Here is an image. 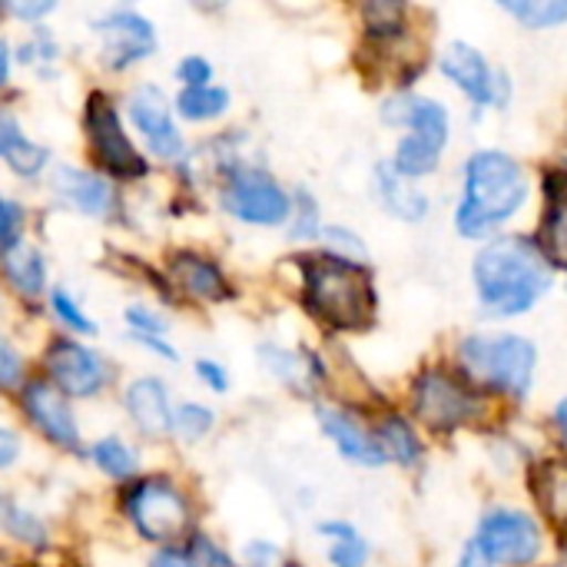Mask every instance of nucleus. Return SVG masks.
Wrapping results in <instances>:
<instances>
[{"label": "nucleus", "mask_w": 567, "mask_h": 567, "mask_svg": "<svg viewBox=\"0 0 567 567\" xmlns=\"http://www.w3.org/2000/svg\"><path fill=\"white\" fill-rule=\"evenodd\" d=\"M7 528H10L17 538H23V542H43V528H40L30 515H23V512L7 508Z\"/></svg>", "instance_id": "obj_40"}, {"label": "nucleus", "mask_w": 567, "mask_h": 567, "mask_svg": "<svg viewBox=\"0 0 567 567\" xmlns=\"http://www.w3.org/2000/svg\"><path fill=\"white\" fill-rule=\"evenodd\" d=\"M442 73H445L462 93H468V96H472L475 103H482V106L502 100V96H498V86H505V76H495V70L488 66V60H485L475 47H468V43H452V47L442 53Z\"/></svg>", "instance_id": "obj_13"}, {"label": "nucleus", "mask_w": 567, "mask_h": 567, "mask_svg": "<svg viewBox=\"0 0 567 567\" xmlns=\"http://www.w3.org/2000/svg\"><path fill=\"white\" fill-rule=\"evenodd\" d=\"M126 412L146 435H166L173 429V409L159 379H136L126 389Z\"/></svg>", "instance_id": "obj_18"}, {"label": "nucleus", "mask_w": 567, "mask_h": 567, "mask_svg": "<svg viewBox=\"0 0 567 567\" xmlns=\"http://www.w3.org/2000/svg\"><path fill=\"white\" fill-rule=\"evenodd\" d=\"M458 359L472 379L512 395H525L535 379L538 352L522 336H472L458 346Z\"/></svg>", "instance_id": "obj_4"}, {"label": "nucleus", "mask_w": 567, "mask_h": 567, "mask_svg": "<svg viewBox=\"0 0 567 567\" xmlns=\"http://www.w3.org/2000/svg\"><path fill=\"white\" fill-rule=\"evenodd\" d=\"M86 133L93 143V153L100 156V163L123 179H136L146 173V159L136 153V146L130 143V136L123 133V123L113 110V103L100 93L90 96L86 103Z\"/></svg>", "instance_id": "obj_9"}, {"label": "nucleus", "mask_w": 567, "mask_h": 567, "mask_svg": "<svg viewBox=\"0 0 567 567\" xmlns=\"http://www.w3.org/2000/svg\"><path fill=\"white\" fill-rule=\"evenodd\" d=\"M3 272L10 279V286L23 296H37L43 292V282H47V266H43V256L33 249V246H13L3 252Z\"/></svg>", "instance_id": "obj_22"}, {"label": "nucleus", "mask_w": 567, "mask_h": 567, "mask_svg": "<svg viewBox=\"0 0 567 567\" xmlns=\"http://www.w3.org/2000/svg\"><path fill=\"white\" fill-rule=\"evenodd\" d=\"M20 379H23V362H20L17 349L0 332V389H13V385H20Z\"/></svg>", "instance_id": "obj_37"}, {"label": "nucleus", "mask_w": 567, "mask_h": 567, "mask_svg": "<svg viewBox=\"0 0 567 567\" xmlns=\"http://www.w3.org/2000/svg\"><path fill=\"white\" fill-rule=\"evenodd\" d=\"M538 498L567 532V462H548L538 472Z\"/></svg>", "instance_id": "obj_26"}, {"label": "nucleus", "mask_w": 567, "mask_h": 567, "mask_svg": "<svg viewBox=\"0 0 567 567\" xmlns=\"http://www.w3.org/2000/svg\"><path fill=\"white\" fill-rule=\"evenodd\" d=\"M7 73H10V53H7V43L0 40V83L7 80Z\"/></svg>", "instance_id": "obj_49"}, {"label": "nucleus", "mask_w": 567, "mask_h": 567, "mask_svg": "<svg viewBox=\"0 0 567 567\" xmlns=\"http://www.w3.org/2000/svg\"><path fill=\"white\" fill-rule=\"evenodd\" d=\"M53 186L70 206H76L86 216L113 213V189L96 173H86V169H76V166H60L53 173Z\"/></svg>", "instance_id": "obj_17"}, {"label": "nucleus", "mask_w": 567, "mask_h": 567, "mask_svg": "<svg viewBox=\"0 0 567 567\" xmlns=\"http://www.w3.org/2000/svg\"><path fill=\"white\" fill-rule=\"evenodd\" d=\"M319 422H322V432L339 445V452L349 462H359V465H369V468H379V465L389 462L382 442L372 432H365V425H359L349 412L319 409Z\"/></svg>", "instance_id": "obj_16"}, {"label": "nucleus", "mask_w": 567, "mask_h": 567, "mask_svg": "<svg viewBox=\"0 0 567 567\" xmlns=\"http://www.w3.org/2000/svg\"><path fill=\"white\" fill-rule=\"evenodd\" d=\"M316 229H319V206L306 189H299L292 216H289V233H292V239H309V236H316Z\"/></svg>", "instance_id": "obj_32"}, {"label": "nucleus", "mask_w": 567, "mask_h": 567, "mask_svg": "<svg viewBox=\"0 0 567 567\" xmlns=\"http://www.w3.org/2000/svg\"><path fill=\"white\" fill-rule=\"evenodd\" d=\"M412 395H415V412H419V419H422L429 429H439V432L462 429V425H468L472 419H478V412H482L478 395L468 392L458 379H452V375L442 372V369L422 372Z\"/></svg>", "instance_id": "obj_7"}, {"label": "nucleus", "mask_w": 567, "mask_h": 567, "mask_svg": "<svg viewBox=\"0 0 567 567\" xmlns=\"http://www.w3.org/2000/svg\"><path fill=\"white\" fill-rule=\"evenodd\" d=\"M20 233H23V209L0 196V249L7 252L20 246Z\"/></svg>", "instance_id": "obj_35"}, {"label": "nucleus", "mask_w": 567, "mask_h": 567, "mask_svg": "<svg viewBox=\"0 0 567 567\" xmlns=\"http://www.w3.org/2000/svg\"><path fill=\"white\" fill-rule=\"evenodd\" d=\"M482 551L502 565H532L542 555V528L525 512L498 508L482 518L478 538Z\"/></svg>", "instance_id": "obj_8"}, {"label": "nucleus", "mask_w": 567, "mask_h": 567, "mask_svg": "<svg viewBox=\"0 0 567 567\" xmlns=\"http://www.w3.org/2000/svg\"><path fill=\"white\" fill-rule=\"evenodd\" d=\"M326 243H329L332 256H342V259H349V262H355V259L362 262V259H365L362 239H359L355 233L342 229V226H329V229H326Z\"/></svg>", "instance_id": "obj_36"}, {"label": "nucleus", "mask_w": 567, "mask_h": 567, "mask_svg": "<svg viewBox=\"0 0 567 567\" xmlns=\"http://www.w3.org/2000/svg\"><path fill=\"white\" fill-rule=\"evenodd\" d=\"M382 116L389 123H399V126H409L412 136L432 143L435 150H442L449 143V113L442 103L435 100H425V96H395L382 106Z\"/></svg>", "instance_id": "obj_15"}, {"label": "nucleus", "mask_w": 567, "mask_h": 567, "mask_svg": "<svg viewBox=\"0 0 567 567\" xmlns=\"http://www.w3.org/2000/svg\"><path fill=\"white\" fill-rule=\"evenodd\" d=\"M0 515H7V508H3V505H0Z\"/></svg>", "instance_id": "obj_51"}, {"label": "nucleus", "mask_w": 567, "mask_h": 567, "mask_svg": "<svg viewBox=\"0 0 567 567\" xmlns=\"http://www.w3.org/2000/svg\"><path fill=\"white\" fill-rule=\"evenodd\" d=\"M47 159H50V150H43V146L30 143V140H23V143L7 156L10 169H13V173H20V176H33V173H40V169L47 166Z\"/></svg>", "instance_id": "obj_33"}, {"label": "nucleus", "mask_w": 567, "mask_h": 567, "mask_svg": "<svg viewBox=\"0 0 567 567\" xmlns=\"http://www.w3.org/2000/svg\"><path fill=\"white\" fill-rule=\"evenodd\" d=\"M502 7L532 30L558 27L567 20V0H515V3H502Z\"/></svg>", "instance_id": "obj_29"}, {"label": "nucleus", "mask_w": 567, "mask_h": 567, "mask_svg": "<svg viewBox=\"0 0 567 567\" xmlns=\"http://www.w3.org/2000/svg\"><path fill=\"white\" fill-rule=\"evenodd\" d=\"M319 532H322L326 538H332V542H336V545H332V551H329L332 565L336 567H365L369 548H365V542H362V535H359L355 528L332 522V525H322Z\"/></svg>", "instance_id": "obj_28"}, {"label": "nucleus", "mask_w": 567, "mask_h": 567, "mask_svg": "<svg viewBox=\"0 0 567 567\" xmlns=\"http://www.w3.org/2000/svg\"><path fill=\"white\" fill-rule=\"evenodd\" d=\"M27 136L20 133V126H17V120L13 116H7V113H0V156L7 159L20 143H23Z\"/></svg>", "instance_id": "obj_41"}, {"label": "nucleus", "mask_w": 567, "mask_h": 567, "mask_svg": "<svg viewBox=\"0 0 567 567\" xmlns=\"http://www.w3.org/2000/svg\"><path fill=\"white\" fill-rule=\"evenodd\" d=\"M555 422H558V429L567 435V399L558 405V412H555Z\"/></svg>", "instance_id": "obj_50"}, {"label": "nucleus", "mask_w": 567, "mask_h": 567, "mask_svg": "<svg viewBox=\"0 0 567 567\" xmlns=\"http://www.w3.org/2000/svg\"><path fill=\"white\" fill-rule=\"evenodd\" d=\"M528 196V179L518 159L502 150H482L465 166V199L458 203V233L478 239L508 223Z\"/></svg>", "instance_id": "obj_2"}, {"label": "nucleus", "mask_w": 567, "mask_h": 567, "mask_svg": "<svg viewBox=\"0 0 567 567\" xmlns=\"http://www.w3.org/2000/svg\"><path fill=\"white\" fill-rule=\"evenodd\" d=\"M196 372H199V379L213 389V392H226L229 389V379H226V372H223V365H216V362H196Z\"/></svg>", "instance_id": "obj_42"}, {"label": "nucleus", "mask_w": 567, "mask_h": 567, "mask_svg": "<svg viewBox=\"0 0 567 567\" xmlns=\"http://www.w3.org/2000/svg\"><path fill=\"white\" fill-rule=\"evenodd\" d=\"M229 106V93L223 86H186L176 96V110L186 120H216Z\"/></svg>", "instance_id": "obj_24"}, {"label": "nucleus", "mask_w": 567, "mask_h": 567, "mask_svg": "<svg viewBox=\"0 0 567 567\" xmlns=\"http://www.w3.org/2000/svg\"><path fill=\"white\" fill-rule=\"evenodd\" d=\"M10 10H13L17 17H23V20H37V17H43V13L53 10V0H40V3H10Z\"/></svg>", "instance_id": "obj_47"}, {"label": "nucleus", "mask_w": 567, "mask_h": 567, "mask_svg": "<svg viewBox=\"0 0 567 567\" xmlns=\"http://www.w3.org/2000/svg\"><path fill=\"white\" fill-rule=\"evenodd\" d=\"M173 272H176L179 286L186 292H193L196 299H226L229 296V282L219 272V266L196 252H179L173 259Z\"/></svg>", "instance_id": "obj_21"}, {"label": "nucleus", "mask_w": 567, "mask_h": 567, "mask_svg": "<svg viewBox=\"0 0 567 567\" xmlns=\"http://www.w3.org/2000/svg\"><path fill=\"white\" fill-rule=\"evenodd\" d=\"M126 515L133 528L150 542H166L183 535L189 525V505L176 485L166 478H146L126 495Z\"/></svg>", "instance_id": "obj_5"}, {"label": "nucleus", "mask_w": 567, "mask_h": 567, "mask_svg": "<svg viewBox=\"0 0 567 567\" xmlns=\"http://www.w3.org/2000/svg\"><path fill=\"white\" fill-rule=\"evenodd\" d=\"M150 567H199L186 551H179V548H163V551H156L153 555V565Z\"/></svg>", "instance_id": "obj_43"}, {"label": "nucleus", "mask_w": 567, "mask_h": 567, "mask_svg": "<svg viewBox=\"0 0 567 567\" xmlns=\"http://www.w3.org/2000/svg\"><path fill=\"white\" fill-rule=\"evenodd\" d=\"M96 33L103 37V60L110 66H130L136 60H146L156 50V30L146 17L133 10H113L96 23Z\"/></svg>", "instance_id": "obj_11"}, {"label": "nucleus", "mask_w": 567, "mask_h": 567, "mask_svg": "<svg viewBox=\"0 0 567 567\" xmlns=\"http://www.w3.org/2000/svg\"><path fill=\"white\" fill-rule=\"evenodd\" d=\"M173 429H176L183 439L196 442V439H203V435L213 429V412H209L206 405L186 402V405H179V409L173 412Z\"/></svg>", "instance_id": "obj_31"}, {"label": "nucleus", "mask_w": 567, "mask_h": 567, "mask_svg": "<svg viewBox=\"0 0 567 567\" xmlns=\"http://www.w3.org/2000/svg\"><path fill=\"white\" fill-rule=\"evenodd\" d=\"M196 548H199V551L206 555V565L233 567V561H229V558H226V555H223V551H219V548H216L213 542H206V538H196Z\"/></svg>", "instance_id": "obj_48"}, {"label": "nucleus", "mask_w": 567, "mask_h": 567, "mask_svg": "<svg viewBox=\"0 0 567 567\" xmlns=\"http://www.w3.org/2000/svg\"><path fill=\"white\" fill-rule=\"evenodd\" d=\"M375 183H379V196L385 203V209L399 219H409V223H419L425 219L429 213V196L412 186L405 176H399L392 166H379L375 169Z\"/></svg>", "instance_id": "obj_20"}, {"label": "nucleus", "mask_w": 567, "mask_h": 567, "mask_svg": "<svg viewBox=\"0 0 567 567\" xmlns=\"http://www.w3.org/2000/svg\"><path fill=\"white\" fill-rule=\"evenodd\" d=\"M259 359L266 362V369L272 375H279L282 382H289L292 389H309V379L319 375V365L302 355V352H286L279 346H262L259 349Z\"/></svg>", "instance_id": "obj_23"}, {"label": "nucleus", "mask_w": 567, "mask_h": 567, "mask_svg": "<svg viewBox=\"0 0 567 567\" xmlns=\"http://www.w3.org/2000/svg\"><path fill=\"white\" fill-rule=\"evenodd\" d=\"M478 299L495 316L528 312L551 286V262L538 243L505 236L488 243L475 259Z\"/></svg>", "instance_id": "obj_1"}, {"label": "nucleus", "mask_w": 567, "mask_h": 567, "mask_svg": "<svg viewBox=\"0 0 567 567\" xmlns=\"http://www.w3.org/2000/svg\"><path fill=\"white\" fill-rule=\"evenodd\" d=\"M23 412L30 415V422L60 449H76L80 445V429L76 419L66 405V399H60L47 382H30L20 395Z\"/></svg>", "instance_id": "obj_14"}, {"label": "nucleus", "mask_w": 567, "mask_h": 567, "mask_svg": "<svg viewBox=\"0 0 567 567\" xmlns=\"http://www.w3.org/2000/svg\"><path fill=\"white\" fill-rule=\"evenodd\" d=\"M309 309L336 329H362L375 316L372 276L342 256H309L302 262Z\"/></svg>", "instance_id": "obj_3"}, {"label": "nucleus", "mask_w": 567, "mask_h": 567, "mask_svg": "<svg viewBox=\"0 0 567 567\" xmlns=\"http://www.w3.org/2000/svg\"><path fill=\"white\" fill-rule=\"evenodd\" d=\"M126 322H130L140 336H159V332L166 329V322H163L159 316H153L150 309H143V306H130V309H126Z\"/></svg>", "instance_id": "obj_39"}, {"label": "nucleus", "mask_w": 567, "mask_h": 567, "mask_svg": "<svg viewBox=\"0 0 567 567\" xmlns=\"http://www.w3.org/2000/svg\"><path fill=\"white\" fill-rule=\"evenodd\" d=\"M555 567H567V558H565V561H561V565H555Z\"/></svg>", "instance_id": "obj_52"}, {"label": "nucleus", "mask_w": 567, "mask_h": 567, "mask_svg": "<svg viewBox=\"0 0 567 567\" xmlns=\"http://www.w3.org/2000/svg\"><path fill=\"white\" fill-rule=\"evenodd\" d=\"M17 455H20V439L10 429H0V468L13 465Z\"/></svg>", "instance_id": "obj_45"}, {"label": "nucleus", "mask_w": 567, "mask_h": 567, "mask_svg": "<svg viewBox=\"0 0 567 567\" xmlns=\"http://www.w3.org/2000/svg\"><path fill=\"white\" fill-rule=\"evenodd\" d=\"M455 567H495V561L482 551V545H478V542H468V545H465V551L458 555V565Z\"/></svg>", "instance_id": "obj_44"}, {"label": "nucleus", "mask_w": 567, "mask_h": 567, "mask_svg": "<svg viewBox=\"0 0 567 567\" xmlns=\"http://www.w3.org/2000/svg\"><path fill=\"white\" fill-rule=\"evenodd\" d=\"M176 76H179L186 86H209L213 66H209V60H203V56H186V60H179Z\"/></svg>", "instance_id": "obj_38"}, {"label": "nucleus", "mask_w": 567, "mask_h": 567, "mask_svg": "<svg viewBox=\"0 0 567 567\" xmlns=\"http://www.w3.org/2000/svg\"><path fill=\"white\" fill-rule=\"evenodd\" d=\"M439 153H442V150H435L432 143H425V140H419V136L409 133V136L399 143V150H395L392 169H395L399 176H405V179H412V176H429V173L439 166Z\"/></svg>", "instance_id": "obj_27"}, {"label": "nucleus", "mask_w": 567, "mask_h": 567, "mask_svg": "<svg viewBox=\"0 0 567 567\" xmlns=\"http://www.w3.org/2000/svg\"><path fill=\"white\" fill-rule=\"evenodd\" d=\"M379 442H382L385 455L395 458V462H402V465H415V462L422 458V442H419V435H415V432L409 429V422L399 419V415H392V419L382 422Z\"/></svg>", "instance_id": "obj_25"}, {"label": "nucleus", "mask_w": 567, "mask_h": 567, "mask_svg": "<svg viewBox=\"0 0 567 567\" xmlns=\"http://www.w3.org/2000/svg\"><path fill=\"white\" fill-rule=\"evenodd\" d=\"M43 365L50 372V379L70 392V395H96L106 385V365L96 352H90L86 346L73 342V339H56L47 355Z\"/></svg>", "instance_id": "obj_10"}, {"label": "nucleus", "mask_w": 567, "mask_h": 567, "mask_svg": "<svg viewBox=\"0 0 567 567\" xmlns=\"http://www.w3.org/2000/svg\"><path fill=\"white\" fill-rule=\"evenodd\" d=\"M93 462L103 475L110 478H130L136 472V455L130 445H123L120 439H106L93 445Z\"/></svg>", "instance_id": "obj_30"}, {"label": "nucleus", "mask_w": 567, "mask_h": 567, "mask_svg": "<svg viewBox=\"0 0 567 567\" xmlns=\"http://www.w3.org/2000/svg\"><path fill=\"white\" fill-rule=\"evenodd\" d=\"M246 555H249V565L252 567L279 565V551H276L272 545H249V548H246Z\"/></svg>", "instance_id": "obj_46"}, {"label": "nucleus", "mask_w": 567, "mask_h": 567, "mask_svg": "<svg viewBox=\"0 0 567 567\" xmlns=\"http://www.w3.org/2000/svg\"><path fill=\"white\" fill-rule=\"evenodd\" d=\"M538 246L551 266H567V173L548 176V209Z\"/></svg>", "instance_id": "obj_19"}, {"label": "nucleus", "mask_w": 567, "mask_h": 567, "mask_svg": "<svg viewBox=\"0 0 567 567\" xmlns=\"http://www.w3.org/2000/svg\"><path fill=\"white\" fill-rule=\"evenodd\" d=\"M223 209L252 226H279L292 216L286 189L259 169H236L229 176L223 189Z\"/></svg>", "instance_id": "obj_6"}, {"label": "nucleus", "mask_w": 567, "mask_h": 567, "mask_svg": "<svg viewBox=\"0 0 567 567\" xmlns=\"http://www.w3.org/2000/svg\"><path fill=\"white\" fill-rule=\"evenodd\" d=\"M130 120L133 126L146 136L150 150L156 156H179L183 153V136L169 116V106H166V96L156 90V86H140L133 96H130Z\"/></svg>", "instance_id": "obj_12"}, {"label": "nucleus", "mask_w": 567, "mask_h": 567, "mask_svg": "<svg viewBox=\"0 0 567 567\" xmlns=\"http://www.w3.org/2000/svg\"><path fill=\"white\" fill-rule=\"evenodd\" d=\"M50 302H53V312H56L70 329H76V332H83V336H93V332H96V326L86 319V312H83L63 289H53V292H50Z\"/></svg>", "instance_id": "obj_34"}]
</instances>
